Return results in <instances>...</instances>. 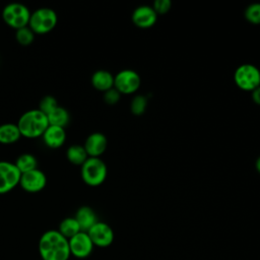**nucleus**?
<instances>
[{
  "instance_id": "nucleus-1",
  "label": "nucleus",
  "mask_w": 260,
  "mask_h": 260,
  "mask_svg": "<svg viewBox=\"0 0 260 260\" xmlns=\"http://www.w3.org/2000/svg\"><path fill=\"white\" fill-rule=\"evenodd\" d=\"M38 248L42 260H68L70 257L68 239L58 230L45 232L40 238Z\"/></svg>"
},
{
  "instance_id": "nucleus-2",
  "label": "nucleus",
  "mask_w": 260,
  "mask_h": 260,
  "mask_svg": "<svg viewBox=\"0 0 260 260\" xmlns=\"http://www.w3.org/2000/svg\"><path fill=\"white\" fill-rule=\"evenodd\" d=\"M21 136L25 138L41 137L49 126L47 115L39 109H32L24 112L17 121Z\"/></svg>"
},
{
  "instance_id": "nucleus-3",
  "label": "nucleus",
  "mask_w": 260,
  "mask_h": 260,
  "mask_svg": "<svg viewBox=\"0 0 260 260\" xmlns=\"http://www.w3.org/2000/svg\"><path fill=\"white\" fill-rule=\"evenodd\" d=\"M58 22L56 11L49 7H41L30 14L28 27L35 35H46L52 31Z\"/></svg>"
},
{
  "instance_id": "nucleus-4",
  "label": "nucleus",
  "mask_w": 260,
  "mask_h": 260,
  "mask_svg": "<svg viewBox=\"0 0 260 260\" xmlns=\"http://www.w3.org/2000/svg\"><path fill=\"white\" fill-rule=\"evenodd\" d=\"M80 168L82 181L91 187L103 184L108 175L107 165L101 157H88Z\"/></svg>"
},
{
  "instance_id": "nucleus-5",
  "label": "nucleus",
  "mask_w": 260,
  "mask_h": 260,
  "mask_svg": "<svg viewBox=\"0 0 260 260\" xmlns=\"http://www.w3.org/2000/svg\"><path fill=\"white\" fill-rule=\"evenodd\" d=\"M30 14L31 12L24 4L16 2L5 5L2 10L4 22L15 30L28 25Z\"/></svg>"
},
{
  "instance_id": "nucleus-6",
  "label": "nucleus",
  "mask_w": 260,
  "mask_h": 260,
  "mask_svg": "<svg viewBox=\"0 0 260 260\" xmlns=\"http://www.w3.org/2000/svg\"><path fill=\"white\" fill-rule=\"evenodd\" d=\"M234 80L240 89L252 91L260 86V70L253 64H242L236 69Z\"/></svg>"
},
{
  "instance_id": "nucleus-7",
  "label": "nucleus",
  "mask_w": 260,
  "mask_h": 260,
  "mask_svg": "<svg viewBox=\"0 0 260 260\" xmlns=\"http://www.w3.org/2000/svg\"><path fill=\"white\" fill-rule=\"evenodd\" d=\"M141 84L139 74L132 69H124L114 76V87L121 94L134 93Z\"/></svg>"
},
{
  "instance_id": "nucleus-8",
  "label": "nucleus",
  "mask_w": 260,
  "mask_h": 260,
  "mask_svg": "<svg viewBox=\"0 0 260 260\" xmlns=\"http://www.w3.org/2000/svg\"><path fill=\"white\" fill-rule=\"evenodd\" d=\"M20 176L14 162L0 160V194H6L18 186Z\"/></svg>"
},
{
  "instance_id": "nucleus-9",
  "label": "nucleus",
  "mask_w": 260,
  "mask_h": 260,
  "mask_svg": "<svg viewBox=\"0 0 260 260\" xmlns=\"http://www.w3.org/2000/svg\"><path fill=\"white\" fill-rule=\"evenodd\" d=\"M70 255L78 259L87 258L93 250V244L86 232H79L68 240Z\"/></svg>"
},
{
  "instance_id": "nucleus-10",
  "label": "nucleus",
  "mask_w": 260,
  "mask_h": 260,
  "mask_svg": "<svg viewBox=\"0 0 260 260\" xmlns=\"http://www.w3.org/2000/svg\"><path fill=\"white\" fill-rule=\"evenodd\" d=\"M47 185V177L40 169L21 174L19 186L28 193H38L42 191Z\"/></svg>"
},
{
  "instance_id": "nucleus-11",
  "label": "nucleus",
  "mask_w": 260,
  "mask_h": 260,
  "mask_svg": "<svg viewBox=\"0 0 260 260\" xmlns=\"http://www.w3.org/2000/svg\"><path fill=\"white\" fill-rule=\"evenodd\" d=\"M93 246L106 248L112 245L114 241L113 229L104 221H98L87 232Z\"/></svg>"
},
{
  "instance_id": "nucleus-12",
  "label": "nucleus",
  "mask_w": 260,
  "mask_h": 260,
  "mask_svg": "<svg viewBox=\"0 0 260 260\" xmlns=\"http://www.w3.org/2000/svg\"><path fill=\"white\" fill-rule=\"evenodd\" d=\"M108 139L105 134L101 132H93L89 134L83 144V147L88 157H100L107 149Z\"/></svg>"
},
{
  "instance_id": "nucleus-13",
  "label": "nucleus",
  "mask_w": 260,
  "mask_h": 260,
  "mask_svg": "<svg viewBox=\"0 0 260 260\" xmlns=\"http://www.w3.org/2000/svg\"><path fill=\"white\" fill-rule=\"evenodd\" d=\"M132 22L140 28H149L157 20V14L153 10L152 6L141 5L134 9L132 13Z\"/></svg>"
},
{
  "instance_id": "nucleus-14",
  "label": "nucleus",
  "mask_w": 260,
  "mask_h": 260,
  "mask_svg": "<svg viewBox=\"0 0 260 260\" xmlns=\"http://www.w3.org/2000/svg\"><path fill=\"white\" fill-rule=\"evenodd\" d=\"M42 137L46 146H48L49 148L57 149L64 145L67 135L65 128L49 125Z\"/></svg>"
},
{
  "instance_id": "nucleus-15",
  "label": "nucleus",
  "mask_w": 260,
  "mask_h": 260,
  "mask_svg": "<svg viewBox=\"0 0 260 260\" xmlns=\"http://www.w3.org/2000/svg\"><path fill=\"white\" fill-rule=\"evenodd\" d=\"M74 218L77 220L81 232H88L89 229L95 224L99 219L94 210L89 206H81L77 209Z\"/></svg>"
},
{
  "instance_id": "nucleus-16",
  "label": "nucleus",
  "mask_w": 260,
  "mask_h": 260,
  "mask_svg": "<svg viewBox=\"0 0 260 260\" xmlns=\"http://www.w3.org/2000/svg\"><path fill=\"white\" fill-rule=\"evenodd\" d=\"M91 84L99 91H107L114 87V75L107 70H96L91 75Z\"/></svg>"
},
{
  "instance_id": "nucleus-17",
  "label": "nucleus",
  "mask_w": 260,
  "mask_h": 260,
  "mask_svg": "<svg viewBox=\"0 0 260 260\" xmlns=\"http://www.w3.org/2000/svg\"><path fill=\"white\" fill-rule=\"evenodd\" d=\"M21 137L19 128L16 123H4L0 125V143L12 144L17 142Z\"/></svg>"
},
{
  "instance_id": "nucleus-18",
  "label": "nucleus",
  "mask_w": 260,
  "mask_h": 260,
  "mask_svg": "<svg viewBox=\"0 0 260 260\" xmlns=\"http://www.w3.org/2000/svg\"><path fill=\"white\" fill-rule=\"evenodd\" d=\"M47 118L49 121V125L58 126L62 128H65V126L69 123L70 120L68 111L61 106H57L52 112H50L47 115Z\"/></svg>"
},
{
  "instance_id": "nucleus-19",
  "label": "nucleus",
  "mask_w": 260,
  "mask_h": 260,
  "mask_svg": "<svg viewBox=\"0 0 260 260\" xmlns=\"http://www.w3.org/2000/svg\"><path fill=\"white\" fill-rule=\"evenodd\" d=\"M66 157L68 161L74 166H82L84 161L88 158V155L80 144H72L66 150Z\"/></svg>"
},
{
  "instance_id": "nucleus-20",
  "label": "nucleus",
  "mask_w": 260,
  "mask_h": 260,
  "mask_svg": "<svg viewBox=\"0 0 260 260\" xmlns=\"http://www.w3.org/2000/svg\"><path fill=\"white\" fill-rule=\"evenodd\" d=\"M14 164L21 174L32 171L38 167V160L36 156L32 153H28V152L21 153L20 155H18Z\"/></svg>"
},
{
  "instance_id": "nucleus-21",
  "label": "nucleus",
  "mask_w": 260,
  "mask_h": 260,
  "mask_svg": "<svg viewBox=\"0 0 260 260\" xmlns=\"http://www.w3.org/2000/svg\"><path fill=\"white\" fill-rule=\"evenodd\" d=\"M58 232L69 240L70 238L81 232V230L77 220L74 217H66L60 222Z\"/></svg>"
},
{
  "instance_id": "nucleus-22",
  "label": "nucleus",
  "mask_w": 260,
  "mask_h": 260,
  "mask_svg": "<svg viewBox=\"0 0 260 260\" xmlns=\"http://www.w3.org/2000/svg\"><path fill=\"white\" fill-rule=\"evenodd\" d=\"M35 34L34 31L27 26L21 27L19 29H16L15 32V39L16 42L21 46H28L30 45L35 40Z\"/></svg>"
},
{
  "instance_id": "nucleus-23",
  "label": "nucleus",
  "mask_w": 260,
  "mask_h": 260,
  "mask_svg": "<svg viewBox=\"0 0 260 260\" xmlns=\"http://www.w3.org/2000/svg\"><path fill=\"white\" fill-rule=\"evenodd\" d=\"M147 107V99L145 95L138 94L134 96L130 104V110L131 113L135 116H141L144 114Z\"/></svg>"
},
{
  "instance_id": "nucleus-24",
  "label": "nucleus",
  "mask_w": 260,
  "mask_h": 260,
  "mask_svg": "<svg viewBox=\"0 0 260 260\" xmlns=\"http://www.w3.org/2000/svg\"><path fill=\"white\" fill-rule=\"evenodd\" d=\"M244 15L249 22L253 24H260V3H252L247 6Z\"/></svg>"
},
{
  "instance_id": "nucleus-25",
  "label": "nucleus",
  "mask_w": 260,
  "mask_h": 260,
  "mask_svg": "<svg viewBox=\"0 0 260 260\" xmlns=\"http://www.w3.org/2000/svg\"><path fill=\"white\" fill-rule=\"evenodd\" d=\"M58 105L57 100L52 95H46L44 96L39 104V110L42 111L44 114L48 115L50 112H52Z\"/></svg>"
},
{
  "instance_id": "nucleus-26",
  "label": "nucleus",
  "mask_w": 260,
  "mask_h": 260,
  "mask_svg": "<svg viewBox=\"0 0 260 260\" xmlns=\"http://www.w3.org/2000/svg\"><path fill=\"white\" fill-rule=\"evenodd\" d=\"M120 98L121 93L115 87H112L111 89L104 92V101L110 106L117 104L120 101Z\"/></svg>"
},
{
  "instance_id": "nucleus-27",
  "label": "nucleus",
  "mask_w": 260,
  "mask_h": 260,
  "mask_svg": "<svg viewBox=\"0 0 260 260\" xmlns=\"http://www.w3.org/2000/svg\"><path fill=\"white\" fill-rule=\"evenodd\" d=\"M172 6V2L170 0H155L153 2L152 8L155 11V13L158 14H165L167 13Z\"/></svg>"
},
{
  "instance_id": "nucleus-28",
  "label": "nucleus",
  "mask_w": 260,
  "mask_h": 260,
  "mask_svg": "<svg viewBox=\"0 0 260 260\" xmlns=\"http://www.w3.org/2000/svg\"><path fill=\"white\" fill-rule=\"evenodd\" d=\"M252 92V100L256 105L260 106V86L256 87L254 90L251 91Z\"/></svg>"
},
{
  "instance_id": "nucleus-29",
  "label": "nucleus",
  "mask_w": 260,
  "mask_h": 260,
  "mask_svg": "<svg viewBox=\"0 0 260 260\" xmlns=\"http://www.w3.org/2000/svg\"><path fill=\"white\" fill-rule=\"evenodd\" d=\"M255 168H256L257 172L260 174V156H258V158L256 159V162H255Z\"/></svg>"
}]
</instances>
